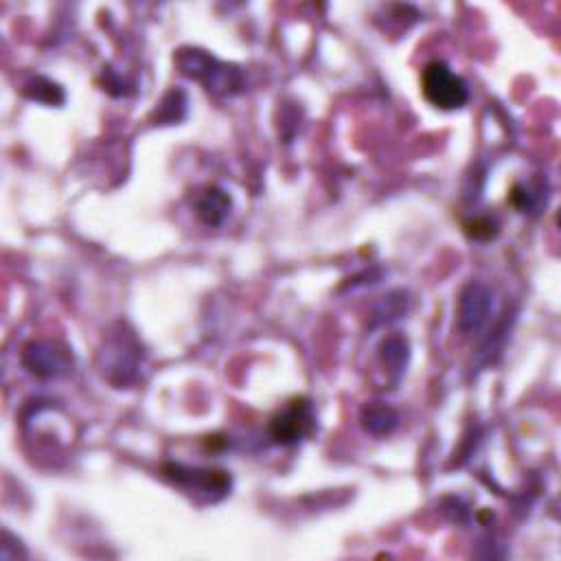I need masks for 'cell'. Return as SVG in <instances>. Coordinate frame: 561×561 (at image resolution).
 Returning <instances> with one entry per match:
<instances>
[{
  "instance_id": "cell-1",
  "label": "cell",
  "mask_w": 561,
  "mask_h": 561,
  "mask_svg": "<svg viewBox=\"0 0 561 561\" xmlns=\"http://www.w3.org/2000/svg\"><path fill=\"white\" fill-rule=\"evenodd\" d=\"M175 66L184 77L202 81L206 90L215 94H234L241 90V72L215 59L210 53L199 48H180L175 53Z\"/></svg>"
},
{
  "instance_id": "cell-2",
  "label": "cell",
  "mask_w": 561,
  "mask_h": 561,
  "mask_svg": "<svg viewBox=\"0 0 561 561\" xmlns=\"http://www.w3.org/2000/svg\"><path fill=\"white\" fill-rule=\"evenodd\" d=\"M140 355V344L136 342L131 331H125L121 327V331L107 335L99 351L101 375L116 388H123L138 377Z\"/></svg>"
},
{
  "instance_id": "cell-3",
  "label": "cell",
  "mask_w": 561,
  "mask_h": 561,
  "mask_svg": "<svg viewBox=\"0 0 561 561\" xmlns=\"http://www.w3.org/2000/svg\"><path fill=\"white\" fill-rule=\"evenodd\" d=\"M423 96L438 110H460L469 101L467 81L451 70L443 59H434L423 68L421 75Z\"/></svg>"
},
{
  "instance_id": "cell-4",
  "label": "cell",
  "mask_w": 561,
  "mask_h": 561,
  "mask_svg": "<svg viewBox=\"0 0 561 561\" xmlns=\"http://www.w3.org/2000/svg\"><path fill=\"white\" fill-rule=\"evenodd\" d=\"M316 427V410L311 399L291 397L270 419V436L280 445H296L305 440Z\"/></svg>"
},
{
  "instance_id": "cell-5",
  "label": "cell",
  "mask_w": 561,
  "mask_h": 561,
  "mask_svg": "<svg viewBox=\"0 0 561 561\" xmlns=\"http://www.w3.org/2000/svg\"><path fill=\"white\" fill-rule=\"evenodd\" d=\"M164 476L178 486H182L184 491L206 502H217L226 497L230 491V476L219 469L184 467L180 462H169L164 465Z\"/></svg>"
},
{
  "instance_id": "cell-6",
  "label": "cell",
  "mask_w": 561,
  "mask_h": 561,
  "mask_svg": "<svg viewBox=\"0 0 561 561\" xmlns=\"http://www.w3.org/2000/svg\"><path fill=\"white\" fill-rule=\"evenodd\" d=\"M22 364L26 370L42 379L64 377L72 370V355L66 346L48 340L28 342L22 351Z\"/></svg>"
},
{
  "instance_id": "cell-7",
  "label": "cell",
  "mask_w": 561,
  "mask_h": 561,
  "mask_svg": "<svg viewBox=\"0 0 561 561\" xmlns=\"http://www.w3.org/2000/svg\"><path fill=\"white\" fill-rule=\"evenodd\" d=\"M493 311V291L484 283H469L458 298V329L465 335L478 333Z\"/></svg>"
},
{
  "instance_id": "cell-8",
  "label": "cell",
  "mask_w": 561,
  "mask_h": 561,
  "mask_svg": "<svg viewBox=\"0 0 561 561\" xmlns=\"http://www.w3.org/2000/svg\"><path fill=\"white\" fill-rule=\"evenodd\" d=\"M230 195L219 186H206L195 199L197 217L208 226H219L230 210Z\"/></svg>"
},
{
  "instance_id": "cell-9",
  "label": "cell",
  "mask_w": 561,
  "mask_h": 561,
  "mask_svg": "<svg viewBox=\"0 0 561 561\" xmlns=\"http://www.w3.org/2000/svg\"><path fill=\"white\" fill-rule=\"evenodd\" d=\"M397 412L386 403H370L362 410V425L373 436H386L397 427Z\"/></svg>"
},
{
  "instance_id": "cell-10",
  "label": "cell",
  "mask_w": 561,
  "mask_h": 561,
  "mask_svg": "<svg viewBox=\"0 0 561 561\" xmlns=\"http://www.w3.org/2000/svg\"><path fill=\"white\" fill-rule=\"evenodd\" d=\"M184 112H186V92L173 88L169 90L162 101L158 103L153 116L160 125H171V123H178L184 118Z\"/></svg>"
},
{
  "instance_id": "cell-11",
  "label": "cell",
  "mask_w": 561,
  "mask_h": 561,
  "mask_svg": "<svg viewBox=\"0 0 561 561\" xmlns=\"http://www.w3.org/2000/svg\"><path fill=\"white\" fill-rule=\"evenodd\" d=\"M24 96H28L31 101L37 103H46V105H59L64 103V90L53 83L46 77H35L24 85Z\"/></svg>"
},
{
  "instance_id": "cell-12",
  "label": "cell",
  "mask_w": 561,
  "mask_h": 561,
  "mask_svg": "<svg viewBox=\"0 0 561 561\" xmlns=\"http://www.w3.org/2000/svg\"><path fill=\"white\" fill-rule=\"evenodd\" d=\"M381 359L397 373L403 370L405 362H408V342L399 335H392L388 340H383L381 344Z\"/></svg>"
}]
</instances>
